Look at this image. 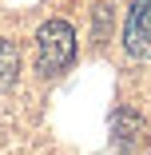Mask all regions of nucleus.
Wrapping results in <instances>:
<instances>
[{
    "label": "nucleus",
    "instance_id": "4",
    "mask_svg": "<svg viewBox=\"0 0 151 155\" xmlns=\"http://www.w3.org/2000/svg\"><path fill=\"white\" fill-rule=\"evenodd\" d=\"M111 123H115V135L123 139V143H131V139H135V131L143 127V123H139V115H135V111H127V107H119Z\"/></svg>",
    "mask_w": 151,
    "mask_h": 155
},
{
    "label": "nucleus",
    "instance_id": "3",
    "mask_svg": "<svg viewBox=\"0 0 151 155\" xmlns=\"http://www.w3.org/2000/svg\"><path fill=\"white\" fill-rule=\"evenodd\" d=\"M16 76H20V48L12 40H0V91L16 87Z\"/></svg>",
    "mask_w": 151,
    "mask_h": 155
},
{
    "label": "nucleus",
    "instance_id": "2",
    "mask_svg": "<svg viewBox=\"0 0 151 155\" xmlns=\"http://www.w3.org/2000/svg\"><path fill=\"white\" fill-rule=\"evenodd\" d=\"M123 48L131 60L151 52V0H135L127 12V28H123Z\"/></svg>",
    "mask_w": 151,
    "mask_h": 155
},
{
    "label": "nucleus",
    "instance_id": "1",
    "mask_svg": "<svg viewBox=\"0 0 151 155\" xmlns=\"http://www.w3.org/2000/svg\"><path fill=\"white\" fill-rule=\"evenodd\" d=\"M76 60V32L68 20H48L36 32V64L44 76H60Z\"/></svg>",
    "mask_w": 151,
    "mask_h": 155
}]
</instances>
